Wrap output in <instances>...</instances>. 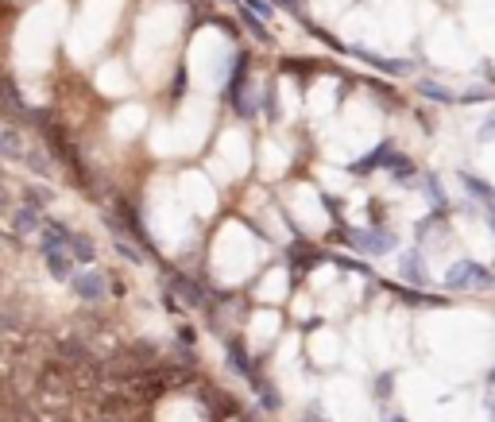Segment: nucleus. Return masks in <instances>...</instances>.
<instances>
[{"label": "nucleus", "instance_id": "5", "mask_svg": "<svg viewBox=\"0 0 495 422\" xmlns=\"http://www.w3.org/2000/svg\"><path fill=\"white\" fill-rule=\"evenodd\" d=\"M105 225H108V233H113V240H117V252L124 256V260H132V264H144V252H139V248L132 244V236H128L124 229H120L117 217H108V213H105Z\"/></svg>", "mask_w": 495, "mask_h": 422}, {"label": "nucleus", "instance_id": "6", "mask_svg": "<svg viewBox=\"0 0 495 422\" xmlns=\"http://www.w3.org/2000/svg\"><path fill=\"white\" fill-rule=\"evenodd\" d=\"M349 240H352V248L371 252V256L391 252V233H349Z\"/></svg>", "mask_w": 495, "mask_h": 422}, {"label": "nucleus", "instance_id": "2", "mask_svg": "<svg viewBox=\"0 0 495 422\" xmlns=\"http://www.w3.org/2000/svg\"><path fill=\"white\" fill-rule=\"evenodd\" d=\"M70 287H74V295L86 298V303H105L108 298V275L105 271H74Z\"/></svg>", "mask_w": 495, "mask_h": 422}, {"label": "nucleus", "instance_id": "12", "mask_svg": "<svg viewBox=\"0 0 495 422\" xmlns=\"http://www.w3.org/2000/svg\"><path fill=\"white\" fill-rule=\"evenodd\" d=\"M465 190H472L476 198H484L487 206L495 209V190L492 186H484V182H480V178H472V175H465Z\"/></svg>", "mask_w": 495, "mask_h": 422}, {"label": "nucleus", "instance_id": "7", "mask_svg": "<svg viewBox=\"0 0 495 422\" xmlns=\"http://www.w3.org/2000/svg\"><path fill=\"white\" fill-rule=\"evenodd\" d=\"M43 260H47L50 275H55L59 283H70V279H74V256H70L66 248H55V252H43Z\"/></svg>", "mask_w": 495, "mask_h": 422}, {"label": "nucleus", "instance_id": "11", "mask_svg": "<svg viewBox=\"0 0 495 422\" xmlns=\"http://www.w3.org/2000/svg\"><path fill=\"white\" fill-rule=\"evenodd\" d=\"M402 275H407L410 283H422V279H426V267H422V256H418V252L402 256Z\"/></svg>", "mask_w": 495, "mask_h": 422}, {"label": "nucleus", "instance_id": "13", "mask_svg": "<svg viewBox=\"0 0 495 422\" xmlns=\"http://www.w3.org/2000/svg\"><path fill=\"white\" fill-rule=\"evenodd\" d=\"M422 93H426V97H437V101H453V93H445V89L434 86V81H426V86H422Z\"/></svg>", "mask_w": 495, "mask_h": 422}, {"label": "nucleus", "instance_id": "15", "mask_svg": "<svg viewBox=\"0 0 495 422\" xmlns=\"http://www.w3.org/2000/svg\"><path fill=\"white\" fill-rule=\"evenodd\" d=\"M4 209H12V194H8V186L0 182V213H4Z\"/></svg>", "mask_w": 495, "mask_h": 422}, {"label": "nucleus", "instance_id": "18", "mask_svg": "<svg viewBox=\"0 0 495 422\" xmlns=\"http://www.w3.org/2000/svg\"><path fill=\"white\" fill-rule=\"evenodd\" d=\"M487 411H492V419H495V403H487Z\"/></svg>", "mask_w": 495, "mask_h": 422}, {"label": "nucleus", "instance_id": "1", "mask_svg": "<svg viewBox=\"0 0 495 422\" xmlns=\"http://www.w3.org/2000/svg\"><path fill=\"white\" fill-rule=\"evenodd\" d=\"M445 283L453 287V291H487V287L495 283L492 271L480 264H472V260H465V264H453L445 275Z\"/></svg>", "mask_w": 495, "mask_h": 422}, {"label": "nucleus", "instance_id": "14", "mask_svg": "<svg viewBox=\"0 0 495 422\" xmlns=\"http://www.w3.org/2000/svg\"><path fill=\"white\" fill-rule=\"evenodd\" d=\"M480 140H495V113L487 117V124L480 128Z\"/></svg>", "mask_w": 495, "mask_h": 422}, {"label": "nucleus", "instance_id": "19", "mask_svg": "<svg viewBox=\"0 0 495 422\" xmlns=\"http://www.w3.org/2000/svg\"><path fill=\"white\" fill-rule=\"evenodd\" d=\"M391 422H402V419H391Z\"/></svg>", "mask_w": 495, "mask_h": 422}, {"label": "nucleus", "instance_id": "16", "mask_svg": "<svg viewBox=\"0 0 495 422\" xmlns=\"http://www.w3.org/2000/svg\"><path fill=\"white\" fill-rule=\"evenodd\" d=\"M248 4H252V12H255V16H271V8H267L263 0H248Z\"/></svg>", "mask_w": 495, "mask_h": 422}, {"label": "nucleus", "instance_id": "17", "mask_svg": "<svg viewBox=\"0 0 495 422\" xmlns=\"http://www.w3.org/2000/svg\"><path fill=\"white\" fill-rule=\"evenodd\" d=\"M487 225H492V229H495V209H487Z\"/></svg>", "mask_w": 495, "mask_h": 422}, {"label": "nucleus", "instance_id": "9", "mask_svg": "<svg viewBox=\"0 0 495 422\" xmlns=\"http://www.w3.org/2000/svg\"><path fill=\"white\" fill-rule=\"evenodd\" d=\"M70 256H74V264H93L97 248H93V240L86 233H70Z\"/></svg>", "mask_w": 495, "mask_h": 422}, {"label": "nucleus", "instance_id": "4", "mask_svg": "<svg viewBox=\"0 0 495 422\" xmlns=\"http://www.w3.org/2000/svg\"><path fill=\"white\" fill-rule=\"evenodd\" d=\"M43 221H47V213H43L39 206H20L16 213H12V229H16V240H20V236L39 233Z\"/></svg>", "mask_w": 495, "mask_h": 422}, {"label": "nucleus", "instance_id": "10", "mask_svg": "<svg viewBox=\"0 0 495 422\" xmlns=\"http://www.w3.org/2000/svg\"><path fill=\"white\" fill-rule=\"evenodd\" d=\"M23 167H28L31 175H39V178H50V175H55V167H50V159L43 155L39 148H28V155H23Z\"/></svg>", "mask_w": 495, "mask_h": 422}, {"label": "nucleus", "instance_id": "8", "mask_svg": "<svg viewBox=\"0 0 495 422\" xmlns=\"http://www.w3.org/2000/svg\"><path fill=\"white\" fill-rule=\"evenodd\" d=\"M0 155L23 163V155H28V144H23V136L16 132V128H4V132H0Z\"/></svg>", "mask_w": 495, "mask_h": 422}, {"label": "nucleus", "instance_id": "20", "mask_svg": "<svg viewBox=\"0 0 495 422\" xmlns=\"http://www.w3.org/2000/svg\"><path fill=\"white\" fill-rule=\"evenodd\" d=\"M492 380H495V372H492Z\"/></svg>", "mask_w": 495, "mask_h": 422}, {"label": "nucleus", "instance_id": "3", "mask_svg": "<svg viewBox=\"0 0 495 422\" xmlns=\"http://www.w3.org/2000/svg\"><path fill=\"white\" fill-rule=\"evenodd\" d=\"M171 291H175V298H182L186 306H197V310H205V303H209V295H205L190 275H171Z\"/></svg>", "mask_w": 495, "mask_h": 422}]
</instances>
